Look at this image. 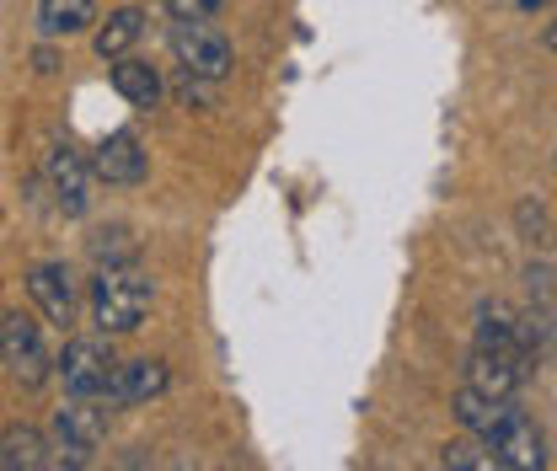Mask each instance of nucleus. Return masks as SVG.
<instances>
[{
	"label": "nucleus",
	"mask_w": 557,
	"mask_h": 471,
	"mask_svg": "<svg viewBox=\"0 0 557 471\" xmlns=\"http://www.w3.org/2000/svg\"><path fill=\"white\" fill-rule=\"evenodd\" d=\"M156 284L139 263H108L91 278V327L102 337H129L145 327Z\"/></svg>",
	"instance_id": "f257e3e1"
},
{
	"label": "nucleus",
	"mask_w": 557,
	"mask_h": 471,
	"mask_svg": "<svg viewBox=\"0 0 557 471\" xmlns=\"http://www.w3.org/2000/svg\"><path fill=\"white\" fill-rule=\"evenodd\" d=\"M102 439H108V412L97 407V397H70L49 423V450H60L49 456V467H86Z\"/></svg>",
	"instance_id": "f03ea898"
},
{
	"label": "nucleus",
	"mask_w": 557,
	"mask_h": 471,
	"mask_svg": "<svg viewBox=\"0 0 557 471\" xmlns=\"http://www.w3.org/2000/svg\"><path fill=\"white\" fill-rule=\"evenodd\" d=\"M0 364H5L11 381L44 386L54 375V354L44 343V322H33L27 311H5L0 317Z\"/></svg>",
	"instance_id": "7ed1b4c3"
},
{
	"label": "nucleus",
	"mask_w": 557,
	"mask_h": 471,
	"mask_svg": "<svg viewBox=\"0 0 557 471\" xmlns=\"http://www.w3.org/2000/svg\"><path fill=\"white\" fill-rule=\"evenodd\" d=\"M172 54L188 80H225L236 65V49L225 33H214L209 22H177L172 27Z\"/></svg>",
	"instance_id": "20e7f679"
},
{
	"label": "nucleus",
	"mask_w": 557,
	"mask_h": 471,
	"mask_svg": "<svg viewBox=\"0 0 557 471\" xmlns=\"http://www.w3.org/2000/svg\"><path fill=\"white\" fill-rule=\"evenodd\" d=\"M54 375L65 381L70 397H97L102 402V392H108V375H113V348H108V337H70L65 354L54 359Z\"/></svg>",
	"instance_id": "39448f33"
},
{
	"label": "nucleus",
	"mask_w": 557,
	"mask_h": 471,
	"mask_svg": "<svg viewBox=\"0 0 557 471\" xmlns=\"http://www.w3.org/2000/svg\"><path fill=\"white\" fill-rule=\"evenodd\" d=\"M86 166H91V183H108V188H139L145 172H150L145 145H139L135 129H113V135L86 156Z\"/></svg>",
	"instance_id": "423d86ee"
},
{
	"label": "nucleus",
	"mask_w": 557,
	"mask_h": 471,
	"mask_svg": "<svg viewBox=\"0 0 557 471\" xmlns=\"http://www.w3.org/2000/svg\"><path fill=\"white\" fill-rule=\"evenodd\" d=\"M27 295H33V306L44 311V322H54L60 333L75 327L81 284H75V269H70V263H38V269H27Z\"/></svg>",
	"instance_id": "0eeeda50"
},
{
	"label": "nucleus",
	"mask_w": 557,
	"mask_h": 471,
	"mask_svg": "<svg viewBox=\"0 0 557 471\" xmlns=\"http://www.w3.org/2000/svg\"><path fill=\"white\" fill-rule=\"evenodd\" d=\"M44 177H49V194L60 203L65 220H81L91 209V166L75 145H54L49 161H44Z\"/></svg>",
	"instance_id": "6e6552de"
},
{
	"label": "nucleus",
	"mask_w": 557,
	"mask_h": 471,
	"mask_svg": "<svg viewBox=\"0 0 557 471\" xmlns=\"http://www.w3.org/2000/svg\"><path fill=\"white\" fill-rule=\"evenodd\" d=\"M525 375H531V364L515 348H487V343H478L467 354V386L483 392V397H515L525 386Z\"/></svg>",
	"instance_id": "1a4fd4ad"
},
{
	"label": "nucleus",
	"mask_w": 557,
	"mask_h": 471,
	"mask_svg": "<svg viewBox=\"0 0 557 471\" xmlns=\"http://www.w3.org/2000/svg\"><path fill=\"white\" fill-rule=\"evenodd\" d=\"M172 386V370L161 359H113V375H108V392L102 402L113 407H150L161 392Z\"/></svg>",
	"instance_id": "9d476101"
},
{
	"label": "nucleus",
	"mask_w": 557,
	"mask_h": 471,
	"mask_svg": "<svg viewBox=\"0 0 557 471\" xmlns=\"http://www.w3.org/2000/svg\"><path fill=\"white\" fill-rule=\"evenodd\" d=\"M525 407L515 402V397H483V392H472V386H461L456 392V418H461V429L472 434V439H498L515 418H520Z\"/></svg>",
	"instance_id": "9b49d317"
},
{
	"label": "nucleus",
	"mask_w": 557,
	"mask_h": 471,
	"mask_svg": "<svg viewBox=\"0 0 557 471\" xmlns=\"http://www.w3.org/2000/svg\"><path fill=\"white\" fill-rule=\"evenodd\" d=\"M487 456H493V467H509V471H542L547 467V434L520 412L498 439H487Z\"/></svg>",
	"instance_id": "f8f14e48"
},
{
	"label": "nucleus",
	"mask_w": 557,
	"mask_h": 471,
	"mask_svg": "<svg viewBox=\"0 0 557 471\" xmlns=\"http://www.w3.org/2000/svg\"><path fill=\"white\" fill-rule=\"evenodd\" d=\"M113 91H119L129 108H156V102L166 97L161 70L150 65V60H135V54H119V60H113Z\"/></svg>",
	"instance_id": "ddd939ff"
},
{
	"label": "nucleus",
	"mask_w": 557,
	"mask_h": 471,
	"mask_svg": "<svg viewBox=\"0 0 557 471\" xmlns=\"http://www.w3.org/2000/svg\"><path fill=\"white\" fill-rule=\"evenodd\" d=\"M0 467L5 471H44L49 467V434L33 423H11L0 434Z\"/></svg>",
	"instance_id": "4468645a"
},
{
	"label": "nucleus",
	"mask_w": 557,
	"mask_h": 471,
	"mask_svg": "<svg viewBox=\"0 0 557 471\" xmlns=\"http://www.w3.org/2000/svg\"><path fill=\"white\" fill-rule=\"evenodd\" d=\"M139 33H145V11H139V5H119V11H108V22L97 27L91 49H97V60H119V54H129L139 44Z\"/></svg>",
	"instance_id": "2eb2a0df"
},
{
	"label": "nucleus",
	"mask_w": 557,
	"mask_h": 471,
	"mask_svg": "<svg viewBox=\"0 0 557 471\" xmlns=\"http://www.w3.org/2000/svg\"><path fill=\"white\" fill-rule=\"evenodd\" d=\"M97 22V0H38V33L44 38H75Z\"/></svg>",
	"instance_id": "dca6fc26"
},
{
	"label": "nucleus",
	"mask_w": 557,
	"mask_h": 471,
	"mask_svg": "<svg viewBox=\"0 0 557 471\" xmlns=\"http://www.w3.org/2000/svg\"><path fill=\"white\" fill-rule=\"evenodd\" d=\"M86 252H91V263L97 269H108V263H135L139 258V241L129 225H102L91 241H86Z\"/></svg>",
	"instance_id": "f3484780"
},
{
	"label": "nucleus",
	"mask_w": 557,
	"mask_h": 471,
	"mask_svg": "<svg viewBox=\"0 0 557 471\" xmlns=\"http://www.w3.org/2000/svg\"><path fill=\"white\" fill-rule=\"evenodd\" d=\"M440 467H456V471H493V456H487L483 439H456L440 450Z\"/></svg>",
	"instance_id": "a211bd4d"
},
{
	"label": "nucleus",
	"mask_w": 557,
	"mask_h": 471,
	"mask_svg": "<svg viewBox=\"0 0 557 471\" xmlns=\"http://www.w3.org/2000/svg\"><path fill=\"white\" fill-rule=\"evenodd\" d=\"M220 5H225V0H166L172 22H209Z\"/></svg>",
	"instance_id": "6ab92c4d"
},
{
	"label": "nucleus",
	"mask_w": 557,
	"mask_h": 471,
	"mask_svg": "<svg viewBox=\"0 0 557 471\" xmlns=\"http://www.w3.org/2000/svg\"><path fill=\"white\" fill-rule=\"evenodd\" d=\"M525 284H531V300H536V306H547V311H553V263H547V258H542V263H531V269H525Z\"/></svg>",
	"instance_id": "aec40b11"
},
{
	"label": "nucleus",
	"mask_w": 557,
	"mask_h": 471,
	"mask_svg": "<svg viewBox=\"0 0 557 471\" xmlns=\"http://www.w3.org/2000/svg\"><path fill=\"white\" fill-rule=\"evenodd\" d=\"M520 231H525V241H547V203H520Z\"/></svg>",
	"instance_id": "412c9836"
}]
</instances>
